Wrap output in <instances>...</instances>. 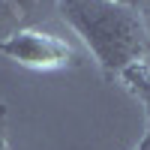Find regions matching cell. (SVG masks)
Masks as SVG:
<instances>
[{"label":"cell","instance_id":"obj_4","mask_svg":"<svg viewBox=\"0 0 150 150\" xmlns=\"http://www.w3.org/2000/svg\"><path fill=\"white\" fill-rule=\"evenodd\" d=\"M6 120H9V105L0 102V150H6Z\"/></svg>","mask_w":150,"mask_h":150},{"label":"cell","instance_id":"obj_3","mask_svg":"<svg viewBox=\"0 0 150 150\" xmlns=\"http://www.w3.org/2000/svg\"><path fill=\"white\" fill-rule=\"evenodd\" d=\"M111 3H117V6H126V9H132V12H138V15L150 12V0H111Z\"/></svg>","mask_w":150,"mask_h":150},{"label":"cell","instance_id":"obj_1","mask_svg":"<svg viewBox=\"0 0 150 150\" xmlns=\"http://www.w3.org/2000/svg\"><path fill=\"white\" fill-rule=\"evenodd\" d=\"M57 9L60 18L90 48L108 81L120 78L129 66L144 60L150 48L144 15L111 0H57Z\"/></svg>","mask_w":150,"mask_h":150},{"label":"cell","instance_id":"obj_2","mask_svg":"<svg viewBox=\"0 0 150 150\" xmlns=\"http://www.w3.org/2000/svg\"><path fill=\"white\" fill-rule=\"evenodd\" d=\"M0 54L27 69H66L81 63L78 51L54 33L42 30H15L0 39Z\"/></svg>","mask_w":150,"mask_h":150},{"label":"cell","instance_id":"obj_6","mask_svg":"<svg viewBox=\"0 0 150 150\" xmlns=\"http://www.w3.org/2000/svg\"><path fill=\"white\" fill-rule=\"evenodd\" d=\"M141 102H144V108H147V132H150V96H141Z\"/></svg>","mask_w":150,"mask_h":150},{"label":"cell","instance_id":"obj_5","mask_svg":"<svg viewBox=\"0 0 150 150\" xmlns=\"http://www.w3.org/2000/svg\"><path fill=\"white\" fill-rule=\"evenodd\" d=\"M9 3L18 9V15H27V12H30L36 3H39V0H9Z\"/></svg>","mask_w":150,"mask_h":150},{"label":"cell","instance_id":"obj_7","mask_svg":"<svg viewBox=\"0 0 150 150\" xmlns=\"http://www.w3.org/2000/svg\"><path fill=\"white\" fill-rule=\"evenodd\" d=\"M135 150H150V132H147V135H144V138H141V144H138V147H135Z\"/></svg>","mask_w":150,"mask_h":150}]
</instances>
